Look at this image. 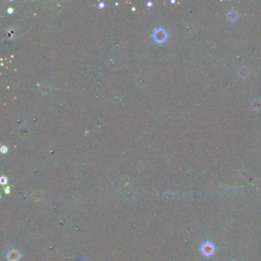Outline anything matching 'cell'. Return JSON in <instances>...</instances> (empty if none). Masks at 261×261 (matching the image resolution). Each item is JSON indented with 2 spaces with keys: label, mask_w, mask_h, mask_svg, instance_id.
Returning a JSON list of instances; mask_svg holds the SVG:
<instances>
[{
  "label": "cell",
  "mask_w": 261,
  "mask_h": 261,
  "mask_svg": "<svg viewBox=\"0 0 261 261\" xmlns=\"http://www.w3.org/2000/svg\"><path fill=\"white\" fill-rule=\"evenodd\" d=\"M238 74H239V75L240 76V78H246L249 75V70H248V69L247 68H245V67H243V68H241L240 69V70H239V72H238Z\"/></svg>",
  "instance_id": "cell-5"
},
{
  "label": "cell",
  "mask_w": 261,
  "mask_h": 261,
  "mask_svg": "<svg viewBox=\"0 0 261 261\" xmlns=\"http://www.w3.org/2000/svg\"><path fill=\"white\" fill-rule=\"evenodd\" d=\"M252 108L255 111H260L261 110V101L260 100H256L252 104Z\"/></svg>",
  "instance_id": "cell-6"
},
{
  "label": "cell",
  "mask_w": 261,
  "mask_h": 261,
  "mask_svg": "<svg viewBox=\"0 0 261 261\" xmlns=\"http://www.w3.org/2000/svg\"><path fill=\"white\" fill-rule=\"evenodd\" d=\"M227 18L231 22H234L236 21L237 19H238V13L234 9H231L227 12Z\"/></svg>",
  "instance_id": "cell-4"
},
{
  "label": "cell",
  "mask_w": 261,
  "mask_h": 261,
  "mask_svg": "<svg viewBox=\"0 0 261 261\" xmlns=\"http://www.w3.org/2000/svg\"><path fill=\"white\" fill-rule=\"evenodd\" d=\"M146 5H147L148 6H150H150H152V2H150H150H146Z\"/></svg>",
  "instance_id": "cell-11"
},
{
  "label": "cell",
  "mask_w": 261,
  "mask_h": 261,
  "mask_svg": "<svg viewBox=\"0 0 261 261\" xmlns=\"http://www.w3.org/2000/svg\"><path fill=\"white\" fill-rule=\"evenodd\" d=\"M7 150H8V148L6 147V146H2V147H1V152H2V153H5V152H7Z\"/></svg>",
  "instance_id": "cell-8"
},
{
  "label": "cell",
  "mask_w": 261,
  "mask_h": 261,
  "mask_svg": "<svg viewBox=\"0 0 261 261\" xmlns=\"http://www.w3.org/2000/svg\"><path fill=\"white\" fill-rule=\"evenodd\" d=\"M8 12H9V13H12V12H13V9H12V7H9V9H8Z\"/></svg>",
  "instance_id": "cell-10"
},
{
  "label": "cell",
  "mask_w": 261,
  "mask_h": 261,
  "mask_svg": "<svg viewBox=\"0 0 261 261\" xmlns=\"http://www.w3.org/2000/svg\"><path fill=\"white\" fill-rule=\"evenodd\" d=\"M20 254L17 250H10L7 254V258L9 261H18L20 258Z\"/></svg>",
  "instance_id": "cell-3"
},
{
  "label": "cell",
  "mask_w": 261,
  "mask_h": 261,
  "mask_svg": "<svg viewBox=\"0 0 261 261\" xmlns=\"http://www.w3.org/2000/svg\"><path fill=\"white\" fill-rule=\"evenodd\" d=\"M171 2H172V3H174V2H175V1H174V0H172V1H171Z\"/></svg>",
  "instance_id": "cell-12"
},
{
  "label": "cell",
  "mask_w": 261,
  "mask_h": 261,
  "mask_svg": "<svg viewBox=\"0 0 261 261\" xmlns=\"http://www.w3.org/2000/svg\"><path fill=\"white\" fill-rule=\"evenodd\" d=\"M167 38H168V34L165 29L159 28V29H156L153 32V38L157 43H163L166 41Z\"/></svg>",
  "instance_id": "cell-2"
},
{
  "label": "cell",
  "mask_w": 261,
  "mask_h": 261,
  "mask_svg": "<svg viewBox=\"0 0 261 261\" xmlns=\"http://www.w3.org/2000/svg\"><path fill=\"white\" fill-rule=\"evenodd\" d=\"M98 6L100 8H104V6H105V3H104V2H99Z\"/></svg>",
  "instance_id": "cell-9"
},
{
  "label": "cell",
  "mask_w": 261,
  "mask_h": 261,
  "mask_svg": "<svg viewBox=\"0 0 261 261\" xmlns=\"http://www.w3.org/2000/svg\"><path fill=\"white\" fill-rule=\"evenodd\" d=\"M200 251L205 257H210L214 255L215 252L214 244L210 241H205L200 247Z\"/></svg>",
  "instance_id": "cell-1"
},
{
  "label": "cell",
  "mask_w": 261,
  "mask_h": 261,
  "mask_svg": "<svg viewBox=\"0 0 261 261\" xmlns=\"http://www.w3.org/2000/svg\"><path fill=\"white\" fill-rule=\"evenodd\" d=\"M0 182H1V184H2V185H5V184L7 183V179H6V178H5V177H1V178H0Z\"/></svg>",
  "instance_id": "cell-7"
}]
</instances>
